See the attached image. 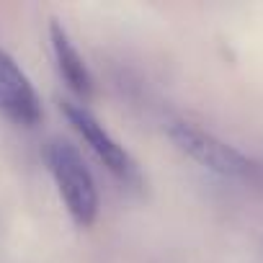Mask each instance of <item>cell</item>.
<instances>
[{
	"mask_svg": "<svg viewBox=\"0 0 263 263\" xmlns=\"http://www.w3.org/2000/svg\"><path fill=\"white\" fill-rule=\"evenodd\" d=\"M44 160L72 222L80 227L93 224L98 214V191L80 153L65 140H49L44 147Z\"/></svg>",
	"mask_w": 263,
	"mask_h": 263,
	"instance_id": "6da1fadb",
	"label": "cell"
},
{
	"mask_svg": "<svg viewBox=\"0 0 263 263\" xmlns=\"http://www.w3.org/2000/svg\"><path fill=\"white\" fill-rule=\"evenodd\" d=\"M0 111L24 126H31L42 119V101L36 88L6 49H0Z\"/></svg>",
	"mask_w": 263,
	"mask_h": 263,
	"instance_id": "277c9868",
	"label": "cell"
},
{
	"mask_svg": "<svg viewBox=\"0 0 263 263\" xmlns=\"http://www.w3.org/2000/svg\"><path fill=\"white\" fill-rule=\"evenodd\" d=\"M60 108H62V114L67 116L70 126L85 140V145L96 153V158H98L121 183H140V168H137L135 158H132V155L108 135V129H106L83 103L62 98V101H60Z\"/></svg>",
	"mask_w": 263,
	"mask_h": 263,
	"instance_id": "3957f363",
	"label": "cell"
},
{
	"mask_svg": "<svg viewBox=\"0 0 263 263\" xmlns=\"http://www.w3.org/2000/svg\"><path fill=\"white\" fill-rule=\"evenodd\" d=\"M49 39H52V52H54V62H57V70L60 75L65 78L67 88L72 93H78L80 98H88L93 93V78H90V70L85 65V60L80 57L78 47L72 44L67 29L52 18L49 24Z\"/></svg>",
	"mask_w": 263,
	"mask_h": 263,
	"instance_id": "5b68a950",
	"label": "cell"
},
{
	"mask_svg": "<svg viewBox=\"0 0 263 263\" xmlns=\"http://www.w3.org/2000/svg\"><path fill=\"white\" fill-rule=\"evenodd\" d=\"M168 137L173 140V145L186 153L191 160H196L201 168L217 173V176H245L250 171V163L242 153H237L235 147H230L227 142H222L219 137L204 132L201 126L183 121V119H173L168 124Z\"/></svg>",
	"mask_w": 263,
	"mask_h": 263,
	"instance_id": "7a4b0ae2",
	"label": "cell"
}]
</instances>
